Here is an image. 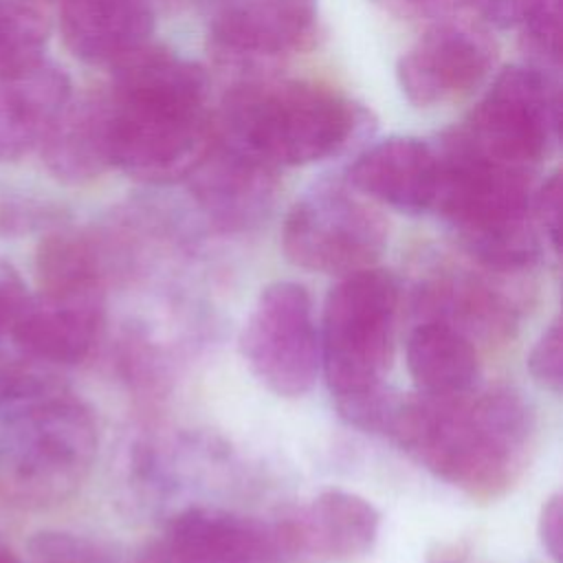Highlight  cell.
<instances>
[{
    "mask_svg": "<svg viewBox=\"0 0 563 563\" xmlns=\"http://www.w3.org/2000/svg\"><path fill=\"white\" fill-rule=\"evenodd\" d=\"M112 68V167L152 185L187 178L216 139L205 70L150 44L128 53Z\"/></svg>",
    "mask_w": 563,
    "mask_h": 563,
    "instance_id": "cell-1",
    "label": "cell"
},
{
    "mask_svg": "<svg viewBox=\"0 0 563 563\" xmlns=\"http://www.w3.org/2000/svg\"><path fill=\"white\" fill-rule=\"evenodd\" d=\"M440 479L490 499L521 475L534 435V413L510 387L398 400L389 429Z\"/></svg>",
    "mask_w": 563,
    "mask_h": 563,
    "instance_id": "cell-2",
    "label": "cell"
},
{
    "mask_svg": "<svg viewBox=\"0 0 563 563\" xmlns=\"http://www.w3.org/2000/svg\"><path fill=\"white\" fill-rule=\"evenodd\" d=\"M440 183L433 209L482 266L519 273L539 257L530 167L477 152L453 130L438 147Z\"/></svg>",
    "mask_w": 563,
    "mask_h": 563,
    "instance_id": "cell-3",
    "label": "cell"
},
{
    "mask_svg": "<svg viewBox=\"0 0 563 563\" xmlns=\"http://www.w3.org/2000/svg\"><path fill=\"white\" fill-rule=\"evenodd\" d=\"M356 125L354 106L317 84H244L227 95L216 134L273 167H295L336 154Z\"/></svg>",
    "mask_w": 563,
    "mask_h": 563,
    "instance_id": "cell-4",
    "label": "cell"
},
{
    "mask_svg": "<svg viewBox=\"0 0 563 563\" xmlns=\"http://www.w3.org/2000/svg\"><path fill=\"white\" fill-rule=\"evenodd\" d=\"M97 455V424L84 402L62 389L7 409L0 431V475L24 504L70 497Z\"/></svg>",
    "mask_w": 563,
    "mask_h": 563,
    "instance_id": "cell-5",
    "label": "cell"
},
{
    "mask_svg": "<svg viewBox=\"0 0 563 563\" xmlns=\"http://www.w3.org/2000/svg\"><path fill=\"white\" fill-rule=\"evenodd\" d=\"M398 312V284L383 268L339 277L325 297L319 330L325 383L345 409L385 389L391 365Z\"/></svg>",
    "mask_w": 563,
    "mask_h": 563,
    "instance_id": "cell-6",
    "label": "cell"
},
{
    "mask_svg": "<svg viewBox=\"0 0 563 563\" xmlns=\"http://www.w3.org/2000/svg\"><path fill=\"white\" fill-rule=\"evenodd\" d=\"M385 244V218L341 187L299 198L282 229L284 253L295 266L336 277L372 268Z\"/></svg>",
    "mask_w": 563,
    "mask_h": 563,
    "instance_id": "cell-7",
    "label": "cell"
},
{
    "mask_svg": "<svg viewBox=\"0 0 563 563\" xmlns=\"http://www.w3.org/2000/svg\"><path fill=\"white\" fill-rule=\"evenodd\" d=\"M457 132L477 152L532 169L559 139V92L541 68L510 66Z\"/></svg>",
    "mask_w": 563,
    "mask_h": 563,
    "instance_id": "cell-8",
    "label": "cell"
},
{
    "mask_svg": "<svg viewBox=\"0 0 563 563\" xmlns=\"http://www.w3.org/2000/svg\"><path fill=\"white\" fill-rule=\"evenodd\" d=\"M240 347L251 372L273 394L297 398L310 391L321 367V347L308 290L297 282L262 288Z\"/></svg>",
    "mask_w": 563,
    "mask_h": 563,
    "instance_id": "cell-9",
    "label": "cell"
},
{
    "mask_svg": "<svg viewBox=\"0 0 563 563\" xmlns=\"http://www.w3.org/2000/svg\"><path fill=\"white\" fill-rule=\"evenodd\" d=\"M493 62L495 44L484 29L444 18L400 57L398 81L411 103L438 106L473 92Z\"/></svg>",
    "mask_w": 563,
    "mask_h": 563,
    "instance_id": "cell-10",
    "label": "cell"
},
{
    "mask_svg": "<svg viewBox=\"0 0 563 563\" xmlns=\"http://www.w3.org/2000/svg\"><path fill=\"white\" fill-rule=\"evenodd\" d=\"M163 541L185 563H290L297 559L286 517L264 521L213 506L178 512Z\"/></svg>",
    "mask_w": 563,
    "mask_h": 563,
    "instance_id": "cell-11",
    "label": "cell"
},
{
    "mask_svg": "<svg viewBox=\"0 0 563 563\" xmlns=\"http://www.w3.org/2000/svg\"><path fill=\"white\" fill-rule=\"evenodd\" d=\"M275 169L216 134L187 180L196 205L218 229L242 231L271 211L277 189Z\"/></svg>",
    "mask_w": 563,
    "mask_h": 563,
    "instance_id": "cell-12",
    "label": "cell"
},
{
    "mask_svg": "<svg viewBox=\"0 0 563 563\" xmlns=\"http://www.w3.org/2000/svg\"><path fill=\"white\" fill-rule=\"evenodd\" d=\"M317 26V0H242L211 24V42L231 59H271L301 51Z\"/></svg>",
    "mask_w": 563,
    "mask_h": 563,
    "instance_id": "cell-13",
    "label": "cell"
},
{
    "mask_svg": "<svg viewBox=\"0 0 563 563\" xmlns=\"http://www.w3.org/2000/svg\"><path fill=\"white\" fill-rule=\"evenodd\" d=\"M350 183L398 211L431 209L440 183L438 150L411 136L385 139L354 161Z\"/></svg>",
    "mask_w": 563,
    "mask_h": 563,
    "instance_id": "cell-14",
    "label": "cell"
},
{
    "mask_svg": "<svg viewBox=\"0 0 563 563\" xmlns=\"http://www.w3.org/2000/svg\"><path fill=\"white\" fill-rule=\"evenodd\" d=\"M73 97L68 75L46 57L0 77V161L40 147Z\"/></svg>",
    "mask_w": 563,
    "mask_h": 563,
    "instance_id": "cell-15",
    "label": "cell"
},
{
    "mask_svg": "<svg viewBox=\"0 0 563 563\" xmlns=\"http://www.w3.org/2000/svg\"><path fill=\"white\" fill-rule=\"evenodd\" d=\"M297 556L350 563L372 552L380 515L356 493L330 488L286 517Z\"/></svg>",
    "mask_w": 563,
    "mask_h": 563,
    "instance_id": "cell-16",
    "label": "cell"
},
{
    "mask_svg": "<svg viewBox=\"0 0 563 563\" xmlns=\"http://www.w3.org/2000/svg\"><path fill=\"white\" fill-rule=\"evenodd\" d=\"M103 321V301L57 299L29 295L9 336L15 350L46 363L73 365L84 361L97 343Z\"/></svg>",
    "mask_w": 563,
    "mask_h": 563,
    "instance_id": "cell-17",
    "label": "cell"
},
{
    "mask_svg": "<svg viewBox=\"0 0 563 563\" xmlns=\"http://www.w3.org/2000/svg\"><path fill=\"white\" fill-rule=\"evenodd\" d=\"M59 26L73 55L114 66L147 44L154 9L152 0H62Z\"/></svg>",
    "mask_w": 563,
    "mask_h": 563,
    "instance_id": "cell-18",
    "label": "cell"
},
{
    "mask_svg": "<svg viewBox=\"0 0 563 563\" xmlns=\"http://www.w3.org/2000/svg\"><path fill=\"white\" fill-rule=\"evenodd\" d=\"M42 161L64 183H88L112 167L108 95L68 99L44 141Z\"/></svg>",
    "mask_w": 563,
    "mask_h": 563,
    "instance_id": "cell-19",
    "label": "cell"
},
{
    "mask_svg": "<svg viewBox=\"0 0 563 563\" xmlns=\"http://www.w3.org/2000/svg\"><path fill=\"white\" fill-rule=\"evenodd\" d=\"M418 308L429 321H440L462 332L466 339H504L515 325V308L493 284L446 275L418 290Z\"/></svg>",
    "mask_w": 563,
    "mask_h": 563,
    "instance_id": "cell-20",
    "label": "cell"
},
{
    "mask_svg": "<svg viewBox=\"0 0 563 563\" xmlns=\"http://www.w3.org/2000/svg\"><path fill=\"white\" fill-rule=\"evenodd\" d=\"M108 268L99 233L51 229L35 253L40 292L57 299L103 301Z\"/></svg>",
    "mask_w": 563,
    "mask_h": 563,
    "instance_id": "cell-21",
    "label": "cell"
},
{
    "mask_svg": "<svg viewBox=\"0 0 563 563\" xmlns=\"http://www.w3.org/2000/svg\"><path fill=\"white\" fill-rule=\"evenodd\" d=\"M407 367L427 396H457L475 389L479 361L473 341L440 321L424 319L407 339Z\"/></svg>",
    "mask_w": 563,
    "mask_h": 563,
    "instance_id": "cell-22",
    "label": "cell"
},
{
    "mask_svg": "<svg viewBox=\"0 0 563 563\" xmlns=\"http://www.w3.org/2000/svg\"><path fill=\"white\" fill-rule=\"evenodd\" d=\"M48 22L31 4L0 0V77L44 57Z\"/></svg>",
    "mask_w": 563,
    "mask_h": 563,
    "instance_id": "cell-23",
    "label": "cell"
},
{
    "mask_svg": "<svg viewBox=\"0 0 563 563\" xmlns=\"http://www.w3.org/2000/svg\"><path fill=\"white\" fill-rule=\"evenodd\" d=\"M62 389V383L51 372V365L40 363L18 350L11 354L0 343V409L29 402Z\"/></svg>",
    "mask_w": 563,
    "mask_h": 563,
    "instance_id": "cell-24",
    "label": "cell"
},
{
    "mask_svg": "<svg viewBox=\"0 0 563 563\" xmlns=\"http://www.w3.org/2000/svg\"><path fill=\"white\" fill-rule=\"evenodd\" d=\"M31 563H119L101 543L66 530H42L29 541Z\"/></svg>",
    "mask_w": 563,
    "mask_h": 563,
    "instance_id": "cell-25",
    "label": "cell"
},
{
    "mask_svg": "<svg viewBox=\"0 0 563 563\" xmlns=\"http://www.w3.org/2000/svg\"><path fill=\"white\" fill-rule=\"evenodd\" d=\"M521 26L526 51L543 66H559L561 59V0H532Z\"/></svg>",
    "mask_w": 563,
    "mask_h": 563,
    "instance_id": "cell-26",
    "label": "cell"
},
{
    "mask_svg": "<svg viewBox=\"0 0 563 563\" xmlns=\"http://www.w3.org/2000/svg\"><path fill=\"white\" fill-rule=\"evenodd\" d=\"M57 222V211L37 198L18 191L0 194V235L20 238L33 231L51 229Z\"/></svg>",
    "mask_w": 563,
    "mask_h": 563,
    "instance_id": "cell-27",
    "label": "cell"
},
{
    "mask_svg": "<svg viewBox=\"0 0 563 563\" xmlns=\"http://www.w3.org/2000/svg\"><path fill=\"white\" fill-rule=\"evenodd\" d=\"M528 369L532 378L554 394L561 391L563 385V334L561 319H554L537 339L528 354Z\"/></svg>",
    "mask_w": 563,
    "mask_h": 563,
    "instance_id": "cell-28",
    "label": "cell"
},
{
    "mask_svg": "<svg viewBox=\"0 0 563 563\" xmlns=\"http://www.w3.org/2000/svg\"><path fill=\"white\" fill-rule=\"evenodd\" d=\"M561 200H563V191H561L559 174L550 176L532 198V213L537 216L543 233L548 235L556 253L561 249Z\"/></svg>",
    "mask_w": 563,
    "mask_h": 563,
    "instance_id": "cell-29",
    "label": "cell"
},
{
    "mask_svg": "<svg viewBox=\"0 0 563 563\" xmlns=\"http://www.w3.org/2000/svg\"><path fill=\"white\" fill-rule=\"evenodd\" d=\"M29 292L20 273L4 260H0V343L11 332V325L26 303Z\"/></svg>",
    "mask_w": 563,
    "mask_h": 563,
    "instance_id": "cell-30",
    "label": "cell"
},
{
    "mask_svg": "<svg viewBox=\"0 0 563 563\" xmlns=\"http://www.w3.org/2000/svg\"><path fill=\"white\" fill-rule=\"evenodd\" d=\"M380 9L389 11L396 18L420 20V18H446L453 11L462 9L471 0H372Z\"/></svg>",
    "mask_w": 563,
    "mask_h": 563,
    "instance_id": "cell-31",
    "label": "cell"
},
{
    "mask_svg": "<svg viewBox=\"0 0 563 563\" xmlns=\"http://www.w3.org/2000/svg\"><path fill=\"white\" fill-rule=\"evenodd\" d=\"M539 537L541 545L554 563H561L563 552V504L561 495H552L539 515Z\"/></svg>",
    "mask_w": 563,
    "mask_h": 563,
    "instance_id": "cell-32",
    "label": "cell"
},
{
    "mask_svg": "<svg viewBox=\"0 0 563 563\" xmlns=\"http://www.w3.org/2000/svg\"><path fill=\"white\" fill-rule=\"evenodd\" d=\"M530 2L532 0H471L468 4H473L486 22L499 29H510L521 22Z\"/></svg>",
    "mask_w": 563,
    "mask_h": 563,
    "instance_id": "cell-33",
    "label": "cell"
},
{
    "mask_svg": "<svg viewBox=\"0 0 563 563\" xmlns=\"http://www.w3.org/2000/svg\"><path fill=\"white\" fill-rule=\"evenodd\" d=\"M136 563H185V561L178 554H174V550L165 541H158V543L147 545L139 554Z\"/></svg>",
    "mask_w": 563,
    "mask_h": 563,
    "instance_id": "cell-34",
    "label": "cell"
},
{
    "mask_svg": "<svg viewBox=\"0 0 563 563\" xmlns=\"http://www.w3.org/2000/svg\"><path fill=\"white\" fill-rule=\"evenodd\" d=\"M0 563H24L13 550H9L7 545L0 543Z\"/></svg>",
    "mask_w": 563,
    "mask_h": 563,
    "instance_id": "cell-35",
    "label": "cell"
}]
</instances>
